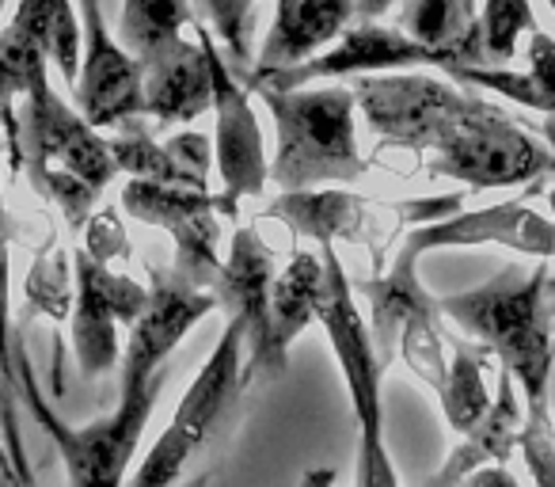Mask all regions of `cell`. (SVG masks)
<instances>
[{
	"mask_svg": "<svg viewBox=\"0 0 555 487\" xmlns=\"http://www.w3.org/2000/svg\"><path fill=\"white\" fill-rule=\"evenodd\" d=\"M438 309L499 358V366L521 388L525 408L552 411L555 332L547 264L532 271L502 267L483 286L441 297Z\"/></svg>",
	"mask_w": 555,
	"mask_h": 487,
	"instance_id": "6da1fadb",
	"label": "cell"
},
{
	"mask_svg": "<svg viewBox=\"0 0 555 487\" xmlns=\"http://www.w3.org/2000/svg\"><path fill=\"white\" fill-rule=\"evenodd\" d=\"M274 118L270 179L282 191H309L320 183H354L365 171L358 153L354 88H251Z\"/></svg>",
	"mask_w": 555,
	"mask_h": 487,
	"instance_id": "7a4b0ae2",
	"label": "cell"
},
{
	"mask_svg": "<svg viewBox=\"0 0 555 487\" xmlns=\"http://www.w3.org/2000/svg\"><path fill=\"white\" fill-rule=\"evenodd\" d=\"M24 153L31 176L62 206L73 229L88 221L95 194L118 176L111 141H103L80 111H69L50 92L47 65L24 92Z\"/></svg>",
	"mask_w": 555,
	"mask_h": 487,
	"instance_id": "3957f363",
	"label": "cell"
},
{
	"mask_svg": "<svg viewBox=\"0 0 555 487\" xmlns=\"http://www.w3.org/2000/svg\"><path fill=\"white\" fill-rule=\"evenodd\" d=\"M320 324L332 339L335 362L350 393V411L358 423V487H400V472L385 446V400H380V362L373 332L365 328L354 305V286L343 271L332 244H324V297H320Z\"/></svg>",
	"mask_w": 555,
	"mask_h": 487,
	"instance_id": "277c9868",
	"label": "cell"
},
{
	"mask_svg": "<svg viewBox=\"0 0 555 487\" xmlns=\"http://www.w3.org/2000/svg\"><path fill=\"white\" fill-rule=\"evenodd\" d=\"M16 355V385L20 400L27 403V411L35 415V423L47 431V438L57 446V457L65 464L69 487H126V469L130 457L138 453V441L145 423L153 419V408L160 400V393L138 396V400H122L107 419H95L88 426L65 423L54 411V403L47 400V393L39 388V377L31 370V358L24 350Z\"/></svg>",
	"mask_w": 555,
	"mask_h": 487,
	"instance_id": "5b68a950",
	"label": "cell"
},
{
	"mask_svg": "<svg viewBox=\"0 0 555 487\" xmlns=\"http://www.w3.org/2000/svg\"><path fill=\"white\" fill-rule=\"evenodd\" d=\"M430 171L472 187H514L547 176L552 149L540 145L529 130H521L514 115L487 100H476V107L434 149Z\"/></svg>",
	"mask_w": 555,
	"mask_h": 487,
	"instance_id": "8992f818",
	"label": "cell"
},
{
	"mask_svg": "<svg viewBox=\"0 0 555 487\" xmlns=\"http://www.w3.org/2000/svg\"><path fill=\"white\" fill-rule=\"evenodd\" d=\"M122 206L138 221L156 225L176 240V271L191 279L194 286L214 290L221 274V225L217 217H232L224 194H206L202 187L153 183V179H130L122 187Z\"/></svg>",
	"mask_w": 555,
	"mask_h": 487,
	"instance_id": "52a82bcc",
	"label": "cell"
},
{
	"mask_svg": "<svg viewBox=\"0 0 555 487\" xmlns=\"http://www.w3.org/2000/svg\"><path fill=\"white\" fill-rule=\"evenodd\" d=\"M354 100L365 123L385 141L400 149H438L446 133L476 107L479 95L434 77H408V73H370L358 77Z\"/></svg>",
	"mask_w": 555,
	"mask_h": 487,
	"instance_id": "ba28073f",
	"label": "cell"
},
{
	"mask_svg": "<svg viewBox=\"0 0 555 487\" xmlns=\"http://www.w3.org/2000/svg\"><path fill=\"white\" fill-rule=\"evenodd\" d=\"M214 309H221L214 290L194 286L179 271H153L149 305L133 320L130 343H126L122 362H118V396L138 400V396L160 393L164 362L186 339V332Z\"/></svg>",
	"mask_w": 555,
	"mask_h": 487,
	"instance_id": "9c48e42d",
	"label": "cell"
},
{
	"mask_svg": "<svg viewBox=\"0 0 555 487\" xmlns=\"http://www.w3.org/2000/svg\"><path fill=\"white\" fill-rule=\"evenodd\" d=\"M77 297H73V355L85 377H103L115 370L118 358V324H130L145 312L149 290L126 274H115L107 264L92 259L85 248L73 259Z\"/></svg>",
	"mask_w": 555,
	"mask_h": 487,
	"instance_id": "30bf717a",
	"label": "cell"
},
{
	"mask_svg": "<svg viewBox=\"0 0 555 487\" xmlns=\"http://www.w3.org/2000/svg\"><path fill=\"white\" fill-rule=\"evenodd\" d=\"M80 20H85V57L73 85L77 111L95 130H118L133 118H145V73L122 42L111 39L100 0H80Z\"/></svg>",
	"mask_w": 555,
	"mask_h": 487,
	"instance_id": "8fae6325",
	"label": "cell"
},
{
	"mask_svg": "<svg viewBox=\"0 0 555 487\" xmlns=\"http://www.w3.org/2000/svg\"><path fill=\"white\" fill-rule=\"evenodd\" d=\"M202 47L209 54V77H214V161L221 171L224 198L240 209V198H251L267 187L270 164L262 153V130L259 118L247 100V80H236L229 57L217 54V47L209 42V31H198Z\"/></svg>",
	"mask_w": 555,
	"mask_h": 487,
	"instance_id": "7c38bea8",
	"label": "cell"
},
{
	"mask_svg": "<svg viewBox=\"0 0 555 487\" xmlns=\"http://www.w3.org/2000/svg\"><path fill=\"white\" fill-rule=\"evenodd\" d=\"M411 65H446L441 54L411 39L408 31L380 27L377 20H354L339 39L317 57L282 69L274 77H262L247 88H309L312 80H335V77H370V73H396Z\"/></svg>",
	"mask_w": 555,
	"mask_h": 487,
	"instance_id": "4fadbf2b",
	"label": "cell"
},
{
	"mask_svg": "<svg viewBox=\"0 0 555 487\" xmlns=\"http://www.w3.org/2000/svg\"><path fill=\"white\" fill-rule=\"evenodd\" d=\"M320 297H324V259L312 256V252H297L286 271L274 274L267 305V332H262L259 347L247 350L244 385L255 373L282 377L294 339L312 320H320Z\"/></svg>",
	"mask_w": 555,
	"mask_h": 487,
	"instance_id": "5bb4252c",
	"label": "cell"
},
{
	"mask_svg": "<svg viewBox=\"0 0 555 487\" xmlns=\"http://www.w3.org/2000/svg\"><path fill=\"white\" fill-rule=\"evenodd\" d=\"M354 24V4L350 0H274V20H270L267 42L259 50V62L247 73V85L262 77H274L282 69L317 57Z\"/></svg>",
	"mask_w": 555,
	"mask_h": 487,
	"instance_id": "9a60e30c",
	"label": "cell"
},
{
	"mask_svg": "<svg viewBox=\"0 0 555 487\" xmlns=\"http://www.w3.org/2000/svg\"><path fill=\"white\" fill-rule=\"evenodd\" d=\"M483 240H502L509 248L532 252L540 259L555 256V229L537 217L521 202H509V206L479 209V214H461L446 217V221L430 225V229H418L408 236L403 248L423 256L430 248H461V244H483Z\"/></svg>",
	"mask_w": 555,
	"mask_h": 487,
	"instance_id": "2e32d148",
	"label": "cell"
},
{
	"mask_svg": "<svg viewBox=\"0 0 555 487\" xmlns=\"http://www.w3.org/2000/svg\"><path fill=\"white\" fill-rule=\"evenodd\" d=\"M244 343L247 332L240 328V320H229L217 339L214 355L202 362V370L194 373V381L186 385L183 400H179L176 415H171V431L183 434L194 449L202 441H209L214 426L221 423L224 408L236 400V393L244 388Z\"/></svg>",
	"mask_w": 555,
	"mask_h": 487,
	"instance_id": "e0dca14e",
	"label": "cell"
},
{
	"mask_svg": "<svg viewBox=\"0 0 555 487\" xmlns=\"http://www.w3.org/2000/svg\"><path fill=\"white\" fill-rule=\"evenodd\" d=\"M145 73V118L168 123H194L214 107V77H209V54L198 42H171L160 57L141 65Z\"/></svg>",
	"mask_w": 555,
	"mask_h": 487,
	"instance_id": "ac0fdd59",
	"label": "cell"
},
{
	"mask_svg": "<svg viewBox=\"0 0 555 487\" xmlns=\"http://www.w3.org/2000/svg\"><path fill=\"white\" fill-rule=\"evenodd\" d=\"M118 171L133 179H153V183H179V187H202L206 191L209 161L214 149L202 133H179L171 141H153L141 126V118L118 126V138H111Z\"/></svg>",
	"mask_w": 555,
	"mask_h": 487,
	"instance_id": "d6986e66",
	"label": "cell"
},
{
	"mask_svg": "<svg viewBox=\"0 0 555 487\" xmlns=\"http://www.w3.org/2000/svg\"><path fill=\"white\" fill-rule=\"evenodd\" d=\"M270 286H274L270 248L255 229H236L221 274L214 282V294L217 305L229 312V320H240V328L247 332V350L259 347L262 332H267Z\"/></svg>",
	"mask_w": 555,
	"mask_h": 487,
	"instance_id": "ffe728a7",
	"label": "cell"
},
{
	"mask_svg": "<svg viewBox=\"0 0 555 487\" xmlns=\"http://www.w3.org/2000/svg\"><path fill=\"white\" fill-rule=\"evenodd\" d=\"M521 426H525V411H521V400H517L514 377L502 370L499 396L491 400L487 415L464 434V441L446 457V464L426 479V487H461L472 472L487 469V464H506L509 457H514V449L521 446Z\"/></svg>",
	"mask_w": 555,
	"mask_h": 487,
	"instance_id": "44dd1931",
	"label": "cell"
},
{
	"mask_svg": "<svg viewBox=\"0 0 555 487\" xmlns=\"http://www.w3.org/2000/svg\"><path fill=\"white\" fill-rule=\"evenodd\" d=\"M0 42L16 50H39L47 62L57 65L69 85L80 77V57H85V27L77 24L73 0H20L12 24L0 31Z\"/></svg>",
	"mask_w": 555,
	"mask_h": 487,
	"instance_id": "7402d4cb",
	"label": "cell"
},
{
	"mask_svg": "<svg viewBox=\"0 0 555 487\" xmlns=\"http://www.w3.org/2000/svg\"><path fill=\"white\" fill-rule=\"evenodd\" d=\"M403 31L441 54V69L453 65H487L483 31H479L476 0H408Z\"/></svg>",
	"mask_w": 555,
	"mask_h": 487,
	"instance_id": "603a6c76",
	"label": "cell"
},
{
	"mask_svg": "<svg viewBox=\"0 0 555 487\" xmlns=\"http://www.w3.org/2000/svg\"><path fill=\"white\" fill-rule=\"evenodd\" d=\"M415 264H418L415 252L403 248L385 279H373V282H362V286H358V294H362L373 309L370 332H373V347H377V355L385 366L392 362V350H400L403 324H408L415 312L438 309V302H434V297L423 290V282L415 279Z\"/></svg>",
	"mask_w": 555,
	"mask_h": 487,
	"instance_id": "cb8c5ba5",
	"label": "cell"
},
{
	"mask_svg": "<svg viewBox=\"0 0 555 487\" xmlns=\"http://www.w3.org/2000/svg\"><path fill=\"white\" fill-rule=\"evenodd\" d=\"M362 202L347 191H286L274 202V217L289 225L301 236H312L320 244H332L339 236H354L362 221Z\"/></svg>",
	"mask_w": 555,
	"mask_h": 487,
	"instance_id": "d4e9b609",
	"label": "cell"
},
{
	"mask_svg": "<svg viewBox=\"0 0 555 487\" xmlns=\"http://www.w3.org/2000/svg\"><path fill=\"white\" fill-rule=\"evenodd\" d=\"M487 358H491V350L483 343H464V339L453 343V362H449L446 385H441L438 396H441V411H446V423L456 434H468L487 415V408L494 400L483 381Z\"/></svg>",
	"mask_w": 555,
	"mask_h": 487,
	"instance_id": "484cf974",
	"label": "cell"
},
{
	"mask_svg": "<svg viewBox=\"0 0 555 487\" xmlns=\"http://www.w3.org/2000/svg\"><path fill=\"white\" fill-rule=\"evenodd\" d=\"M191 24V4L186 0H126L118 31L122 47L138 57V65H149L160 57L171 42H179V27Z\"/></svg>",
	"mask_w": 555,
	"mask_h": 487,
	"instance_id": "4316f807",
	"label": "cell"
},
{
	"mask_svg": "<svg viewBox=\"0 0 555 487\" xmlns=\"http://www.w3.org/2000/svg\"><path fill=\"white\" fill-rule=\"evenodd\" d=\"M20 385H16V355H12V335H9V297L0 286V438L9 449V461L16 469L20 487H35V472L27 464L24 434H20Z\"/></svg>",
	"mask_w": 555,
	"mask_h": 487,
	"instance_id": "83f0119b",
	"label": "cell"
},
{
	"mask_svg": "<svg viewBox=\"0 0 555 487\" xmlns=\"http://www.w3.org/2000/svg\"><path fill=\"white\" fill-rule=\"evenodd\" d=\"M441 309L430 312H415V317L403 324L400 332V358L408 362V370L415 373L423 385H430L434 393H441L446 385V343H441V328H438Z\"/></svg>",
	"mask_w": 555,
	"mask_h": 487,
	"instance_id": "f1b7e54d",
	"label": "cell"
},
{
	"mask_svg": "<svg viewBox=\"0 0 555 487\" xmlns=\"http://www.w3.org/2000/svg\"><path fill=\"white\" fill-rule=\"evenodd\" d=\"M479 31H483L487 62L502 65L517 54L521 35L537 31V16H532L529 0H483L479 9Z\"/></svg>",
	"mask_w": 555,
	"mask_h": 487,
	"instance_id": "f546056e",
	"label": "cell"
},
{
	"mask_svg": "<svg viewBox=\"0 0 555 487\" xmlns=\"http://www.w3.org/2000/svg\"><path fill=\"white\" fill-rule=\"evenodd\" d=\"M232 69L251 73V12L259 0H198Z\"/></svg>",
	"mask_w": 555,
	"mask_h": 487,
	"instance_id": "4dcf8cb0",
	"label": "cell"
},
{
	"mask_svg": "<svg viewBox=\"0 0 555 487\" xmlns=\"http://www.w3.org/2000/svg\"><path fill=\"white\" fill-rule=\"evenodd\" d=\"M27 297L39 312H47L50 320L69 317V305L77 297V274L62 271V259H39L31 282H27Z\"/></svg>",
	"mask_w": 555,
	"mask_h": 487,
	"instance_id": "1f68e13d",
	"label": "cell"
},
{
	"mask_svg": "<svg viewBox=\"0 0 555 487\" xmlns=\"http://www.w3.org/2000/svg\"><path fill=\"white\" fill-rule=\"evenodd\" d=\"M521 453L537 487H555V426L552 411H525Z\"/></svg>",
	"mask_w": 555,
	"mask_h": 487,
	"instance_id": "d6a6232c",
	"label": "cell"
},
{
	"mask_svg": "<svg viewBox=\"0 0 555 487\" xmlns=\"http://www.w3.org/2000/svg\"><path fill=\"white\" fill-rule=\"evenodd\" d=\"M88 256L100 259V264L111 267V259H126V232L122 225L115 221V209H107V214H95L92 221H88Z\"/></svg>",
	"mask_w": 555,
	"mask_h": 487,
	"instance_id": "836d02e7",
	"label": "cell"
},
{
	"mask_svg": "<svg viewBox=\"0 0 555 487\" xmlns=\"http://www.w3.org/2000/svg\"><path fill=\"white\" fill-rule=\"evenodd\" d=\"M529 77L537 80L540 95H544L547 115H555V39L540 27L529 35Z\"/></svg>",
	"mask_w": 555,
	"mask_h": 487,
	"instance_id": "e575fe53",
	"label": "cell"
},
{
	"mask_svg": "<svg viewBox=\"0 0 555 487\" xmlns=\"http://www.w3.org/2000/svg\"><path fill=\"white\" fill-rule=\"evenodd\" d=\"M350 4H354V20H380L392 9V0H350Z\"/></svg>",
	"mask_w": 555,
	"mask_h": 487,
	"instance_id": "d590c367",
	"label": "cell"
},
{
	"mask_svg": "<svg viewBox=\"0 0 555 487\" xmlns=\"http://www.w3.org/2000/svg\"><path fill=\"white\" fill-rule=\"evenodd\" d=\"M301 487H335V469L320 464V469H309L301 476Z\"/></svg>",
	"mask_w": 555,
	"mask_h": 487,
	"instance_id": "8d00e7d4",
	"label": "cell"
},
{
	"mask_svg": "<svg viewBox=\"0 0 555 487\" xmlns=\"http://www.w3.org/2000/svg\"><path fill=\"white\" fill-rule=\"evenodd\" d=\"M0 472H4L9 479H16V469H12V461H9V449H4V438H0ZM16 484H20V479H16Z\"/></svg>",
	"mask_w": 555,
	"mask_h": 487,
	"instance_id": "74e56055",
	"label": "cell"
},
{
	"mask_svg": "<svg viewBox=\"0 0 555 487\" xmlns=\"http://www.w3.org/2000/svg\"><path fill=\"white\" fill-rule=\"evenodd\" d=\"M552 332H555V279H552Z\"/></svg>",
	"mask_w": 555,
	"mask_h": 487,
	"instance_id": "f35d334b",
	"label": "cell"
},
{
	"mask_svg": "<svg viewBox=\"0 0 555 487\" xmlns=\"http://www.w3.org/2000/svg\"><path fill=\"white\" fill-rule=\"evenodd\" d=\"M12 484H16V479H9L4 472H0V487H12Z\"/></svg>",
	"mask_w": 555,
	"mask_h": 487,
	"instance_id": "ab89813d",
	"label": "cell"
},
{
	"mask_svg": "<svg viewBox=\"0 0 555 487\" xmlns=\"http://www.w3.org/2000/svg\"><path fill=\"white\" fill-rule=\"evenodd\" d=\"M547 206H552V217H555V191H547Z\"/></svg>",
	"mask_w": 555,
	"mask_h": 487,
	"instance_id": "60d3db41",
	"label": "cell"
},
{
	"mask_svg": "<svg viewBox=\"0 0 555 487\" xmlns=\"http://www.w3.org/2000/svg\"><path fill=\"white\" fill-rule=\"evenodd\" d=\"M552 396H555V373H552Z\"/></svg>",
	"mask_w": 555,
	"mask_h": 487,
	"instance_id": "b9f144b4",
	"label": "cell"
},
{
	"mask_svg": "<svg viewBox=\"0 0 555 487\" xmlns=\"http://www.w3.org/2000/svg\"><path fill=\"white\" fill-rule=\"evenodd\" d=\"M547 4H552V12H555V0H547Z\"/></svg>",
	"mask_w": 555,
	"mask_h": 487,
	"instance_id": "7bdbcfd3",
	"label": "cell"
},
{
	"mask_svg": "<svg viewBox=\"0 0 555 487\" xmlns=\"http://www.w3.org/2000/svg\"><path fill=\"white\" fill-rule=\"evenodd\" d=\"M0 12H4V0H0Z\"/></svg>",
	"mask_w": 555,
	"mask_h": 487,
	"instance_id": "ee69618b",
	"label": "cell"
},
{
	"mask_svg": "<svg viewBox=\"0 0 555 487\" xmlns=\"http://www.w3.org/2000/svg\"><path fill=\"white\" fill-rule=\"evenodd\" d=\"M12 487H20V484H12Z\"/></svg>",
	"mask_w": 555,
	"mask_h": 487,
	"instance_id": "f6af8a7d",
	"label": "cell"
}]
</instances>
